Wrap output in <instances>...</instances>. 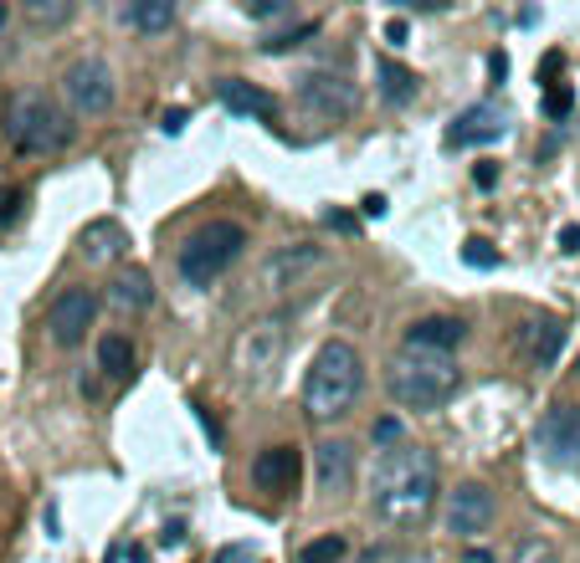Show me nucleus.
Returning <instances> with one entry per match:
<instances>
[{
    "mask_svg": "<svg viewBox=\"0 0 580 563\" xmlns=\"http://www.w3.org/2000/svg\"><path fill=\"white\" fill-rule=\"evenodd\" d=\"M437 498H442V466L416 441L391 446L376 462V471H370V513L386 528H416V523H427Z\"/></svg>",
    "mask_w": 580,
    "mask_h": 563,
    "instance_id": "nucleus-1",
    "label": "nucleus"
},
{
    "mask_svg": "<svg viewBox=\"0 0 580 563\" xmlns=\"http://www.w3.org/2000/svg\"><path fill=\"white\" fill-rule=\"evenodd\" d=\"M359 390H365V359H359L355 344L344 338H329L313 364H308V380H304V415L313 426H334L344 415L355 410Z\"/></svg>",
    "mask_w": 580,
    "mask_h": 563,
    "instance_id": "nucleus-2",
    "label": "nucleus"
},
{
    "mask_svg": "<svg viewBox=\"0 0 580 563\" xmlns=\"http://www.w3.org/2000/svg\"><path fill=\"white\" fill-rule=\"evenodd\" d=\"M386 390L401 410L431 415L452 405L462 390V364L452 354H416V348H401L391 364H386Z\"/></svg>",
    "mask_w": 580,
    "mask_h": 563,
    "instance_id": "nucleus-3",
    "label": "nucleus"
},
{
    "mask_svg": "<svg viewBox=\"0 0 580 563\" xmlns=\"http://www.w3.org/2000/svg\"><path fill=\"white\" fill-rule=\"evenodd\" d=\"M5 139L16 154H62L72 144V113L42 87H16L5 103Z\"/></svg>",
    "mask_w": 580,
    "mask_h": 563,
    "instance_id": "nucleus-4",
    "label": "nucleus"
},
{
    "mask_svg": "<svg viewBox=\"0 0 580 563\" xmlns=\"http://www.w3.org/2000/svg\"><path fill=\"white\" fill-rule=\"evenodd\" d=\"M247 256V226L241 220H205L201 231H190L175 251V272L190 287H211L222 282L232 266Z\"/></svg>",
    "mask_w": 580,
    "mask_h": 563,
    "instance_id": "nucleus-5",
    "label": "nucleus"
},
{
    "mask_svg": "<svg viewBox=\"0 0 580 563\" xmlns=\"http://www.w3.org/2000/svg\"><path fill=\"white\" fill-rule=\"evenodd\" d=\"M283 348H288V318H252L247 328L232 338V374L241 390H262L283 364Z\"/></svg>",
    "mask_w": 580,
    "mask_h": 563,
    "instance_id": "nucleus-6",
    "label": "nucleus"
},
{
    "mask_svg": "<svg viewBox=\"0 0 580 563\" xmlns=\"http://www.w3.org/2000/svg\"><path fill=\"white\" fill-rule=\"evenodd\" d=\"M62 103L68 113L78 118H103L114 103H119V77L103 57H78V62L62 72Z\"/></svg>",
    "mask_w": 580,
    "mask_h": 563,
    "instance_id": "nucleus-7",
    "label": "nucleus"
},
{
    "mask_svg": "<svg viewBox=\"0 0 580 563\" xmlns=\"http://www.w3.org/2000/svg\"><path fill=\"white\" fill-rule=\"evenodd\" d=\"M324 266V247H313V241H288V247H277L262 256L257 266V292L262 298H293L298 287H308V277Z\"/></svg>",
    "mask_w": 580,
    "mask_h": 563,
    "instance_id": "nucleus-8",
    "label": "nucleus"
},
{
    "mask_svg": "<svg viewBox=\"0 0 580 563\" xmlns=\"http://www.w3.org/2000/svg\"><path fill=\"white\" fill-rule=\"evenodd\" d=\"M534 451L540 462L555 466V471H580V405L570 399H555L540 426H534Z\"/></svg>",
    "mask_w": 580,
    "mask_h": 563,
    "instance_id": "nucleus-9",
    "label": "nucleus"
},
{
    "mask_svg": "<svg viewBox=\"0 0 580 563\" xmlns=\"http://www.w3.org/2000/svg\"><path fill=\"white\" fill-rule=\"evenodd\" d=\"M494 517H498V502L483 481H458V487L442 498V528L452 532L458 543L483 538V532L494 528Z\"/></svg>",
    "mask_w": 580,
    "mask_h": 563,
    "instance_id": "nucleus-10",
    "label": "nucleus"
},
{
    "mask_svg": "<svg viewBox=\"0 0 580 563\" xmlns=\"http://www.w3.org/2000/svg\"><path fill=\"white\" fill-rule=\"evenodd\" d=\"M298 103H304L313 118H324V123H340V118H355L359 108V87L334 72V67H313L298 77Z\"/></svg>",
    "mask_w": 580,
    "mask_h": 563,
    "instance_id": "nucleus-11",
    "label": "nucleus"
},
{
    "mask_svg": "<svg viewBox=\"0 0 580 563\" xmlns=\"http://www.w3.org/2000/svg\"><path fill=\"white\" fill-rule=\"evenodd\" d=\"M98 323V292L93 287H62L47 308V333L57 348H78Z\"/></svg>",
    "mask_w": 580,
    "mask_h": 563,
    "instance_id": "nucleus-12",
    "label": "nucleus"
},
{
    "mask_svg": "<svg viewBox=\"0 0 580 563\" xmlns=\"http://www.w3.org/2000/svg\"><path fill=\"white\" fill-rule=\"evenodd\" d=\"M509 133V108L504 103H473L447 123L442 144L447 149H478V144H498Z\"/></svg>",
    "mask_w": 580,
    "mask_h": 563,
    "instance_id": "nucleus-13",
    "label": "nucleus"
},
{
    "mask_svg": "<svg viewBox=\"0 0 580 563\" xmlns=\"http://www.w3.org/2000/svg\"><path fill=\"white\" fill-rule=\"evenodd\" d=\"M298 477H304V451L298 446L257 451V462H252L257 492H268V498H293V492H298Z\"/></svg>",
    "mask_w": 580,
    "mask_h": 563,
    "instance_id": "nucleus-14",
    "label": "nucleus"
},
{
    "mask_svg": "<svg viewBox=\"0 0 580 563\" xmlns=\"http://www.w3.org/2000/svg\"><path fill=\"white\" fill-rule=\"evenodd\" d=\"M129 231H123L119 220H108V216H98V220H87L83 231H78V256H83L87 266H119L123 256H129Z\"/></svg>",
    "mask_w": 580,
    "mask_h": 563,
    "instance_id": "nucleus-15",
    "label": "nucleus"
},
{
    "mask_svg": "<svg viewBox=\"0 0 580 563\" xmlns=\"http://www.w3.org/2000/svg\"><path fill=\"white\" fill-rule=\"evenodd\" d=\"M313 477H319V492L324 498H344L355 487V446L350 441H319L313 446Z\"/></svg>",
    "mask_w": 580,
    "mask_h": 563,
    "instance_id": "nucleus-16",
    "label": "nucleus"
},
{
    "mask_svg": "<svg viewBox=\"0 0 580 563\" xmlns=\"http://www.w3.org/2000/svg\"><path fill=\"white\" fill-rule=\"evenodd\" d=\"M462 338H467V323L452 313H431V318H416L406 328V348L416 354H458Z\"/></svg>",
    "mask_w": 580,
    "mask_h": 563,
    "instance_id": "nucleus-17",
    "label": "nucleus"
},
{
    "mask_svg": "<svg viewBox=\"0 0 580 563\" xmlns=\"http://www.w3.org/2000/svg\"><path fill=\"white\" fill-rule=\"evenodd\" d=\"M216 103L237 118H262V123H273L277 118V98L268 93V87L247 83V77H222V83H216Z\"/></svg>",
    "mask_w": 580,
    "mask_h": 563,
    "instance_id": "nucleus-18",
    "label": "nucleus"
},
{
    "mask_svg": "<svg viewBox=\"0 0 580 563\" xmlns=\"http://www.w3.org/2000/svg\"><path fill=\"white\" fill-rule=\"evenodd\" d=\"M565 338H570V328H565L560 318H530V323L519 328V348H524V359H530L534 369L555 364L565 354Z\"/></svg>",
    "mask_w": 580,
    "mask_h": 563,
    "instance_id": "nucleus-19",
    "label": "nucleus"
},
{
    "mask_svg": "<svg viewBox=\"0 0 580 563\" xmlns=\"http://www.w3.org/2000/svg\"><path fill=\"white\" fill-rule=\"evenodd\" d=\"M108 302L119 308V313H144L154 308V282L144 266H119L114 282H108Z\"/></svg>",
    "mask_w": 580,
    "mask_h": 563,
    "instance_id": "nucleus-20",
    "label": "nucleus"
},
{
    "mask_svg": "<svg viewBox=\"0 0 580 563\" xmlns=\"http://www.w3.org/2000/svg\"><path fill=\"white\" fill-rule=\"evenodd\" d=\"M376 93L391 103V108H406V103H416V93H422V77H416L406 62H395V57H376Z\"/></svg>",
    "mask_w": 580,
    "mask_h": 563,
    "instance_id": "nucleus-21",
    "label": "nucleus"
},
{
    "mask_svg": "<svg viewBox=\"0 0 580 563\" xmlns=\"http://www.w3.org/2000/svg\"><path fill=\"white\" fill-rule=\"evenodd\" d=\"M123 26H134L144 36H159L175 26V0H134L123 5Z\"/></svg>",
    "mask_w": 580,
    "mask_h": 563,
    "instance_id": "nucleus-22",
    "label": "nucleus"
},
{
    "mask_svg": "<svg viewBox=\"0 0 580 563\" xmlns=\"http://www.w3.org/2000/svg\"><path fill=\"white\" fill-rule=\"evenodd\" d=\"M98 369H103V380H129L134 374V344H129V333H103Z\"/></svg>",
    "mask_w": 580,
    "mask_h": 563,
    "instance_id": "nucleus-23",
    "label": "nucleus"
},
{
    "mask_svg": "<svg viewBox=\"0 0 580 563\" xmlns=\"http://www.w3.org/2000/svg\"><path fill=\"white\" fill-rule=\"evenodd\" d=\"M344 553H350V543H344L340 532H324V538H313V543L298 548V563H340Z\"/></svg>",
    "mask_w": 580,
    "mask_h": 563,
    "instance_id": "nucleus-24",
    "label": "nucleus"
},
{
    "mask_svg": "<svg viewBox=\"0 0 580 563\" xmlns=\"http://www.w3.org/2000/svg\"><path fill=\"white\" fill-rule=\"evenodd\" d=\"M26 16H32L36 26H68V21L78 16V5H72V0H26Z\"/></svg>",
    "mask_w": 580,
    "mask_h": 563,
    "instance_id": "nucleus-25",
    "label": "nucleus"
},
{
    "mask_svg": "<svg viewBox=\"0 0 580 563\" xmlns=\"http://www.w3.org/2000/svg\"><path fill=\"white\" fill-rule=\"evenodd\" d=\"M509 563H560V553H555L549 538H519L513 553H509Z\"/></svg>",
    "mask_w": 580,
    "mask_h": 563,
    "instance_id": "nucleus-26",
    "label": "nucleus"
},
{
    "mask_svg": "<svg viewBox=\"0 0 580 563\" xmlns=\"http://www.w3.org/2000/svg\"><path fill=\"white\" fill-rule=\"evenodd\" d=\"M26 184H5V190H0V231H11V226H16L21 216H26Z\"/></svg>",
    "mask_w": 580,
    "mask_h": 563,
    "instance_id": "nucleus-27",
    "label": "nucleus"
},
{
    "mask_svg": "<svg viewBox=\"0 0 580 563\" xmlns=\"http://www.w3.org/2000/svg\"><path fill=\"white\" fill-rule=\"evenodd\" d=\"M462 262L473 266V272H494L498 247H494V241H483V236H467V241H462Z\"/></svg>",
    "mask_w": 580,
    "mask_h": 563,
    "instance_id": "nucleus-28",
    "label": "nucleus"
},
{
    "mask_svg": "<svg viewBox=\"0 0 580 563\" xmlns=\"http://www.w3.org/2000/svg\"><path fill=\"white\" fill-rule=\"evenodd\" d=\"M313 32H319V21H304V26H293V32H283V36H268V41H262V51H268V57H277V51H293V47H304Z\"/></svg>",
    "mask_w": 580,
    "mask_h": 563,
    "instance_id": "nucleus-29",
    "label": "nucleus"
},
{
    "mask_svg": "<svg viewBox=\"0 0 580 563\" xmlns=\"http://www.w3.org/2000/svg\"><path fill=\"white\" fill-rule=\"evenodd\" d=\"M241 16H252V21H277V16H288V0H247V5H241Z\"/></svg>",
    "mask_w": 580,
    "mask_h": 563,
    "instance_id": "nucleus-30",
    "label": "nucleus"
},
{
    "mask_svg": "<svg viewBox=\"0 0 580 563\" xmlns=\"http://www.w3.org/2000/svg\"><path fill=\"white\" fill-rule=\"evenodd\" d=\"M370 441H376V446H401V420H395V415H386V420H376V431H370Z\"/></svg>",
    "mask_w": 580,
    "mask_h": 563,
    "instance_id": "nucleus-31",
    "label": "nucleus"
},
{
    "mask_svg": "<svg viewBox=\"0 0 580 563\" xmlns=\"http://www.w3.org/2000/svg\"><path fill=\"white\" fill-rule=\"evenodd\" d=\"M570 108H576V93H570V87H549L545 113H549V118H565V113H570Z\"/></svg>",
    "mask_w": 580,
    "mask_h": 563,
    "instance_id": "nucleus-32",
    "label": "nucleus"
},
{
    "mask_svg": "<svg viewBox=\"0 0 580 563\" xmlns=\"http://www.w3.org/2000/svg\"><path fill=\"white\" fill-rule=\"evenodd\" d=\"M186 123H190V113H186V108H170V113L159 118V129L170 133V139H175V133H186Z\"/></svg>",
    "mask_w": 580,
    "mask_h": 563,
    "instance_id": "nucleus-33",
    "label": "nucleus"
},
{
    "mask_svg": "<svg viewBox=\"0 0 580 563\" xmlns=\"http://www.w3.org/2000/svg\"><path fill=\"white\" fill-rule=\"evenodd\" d=\"M473 184H478V190H494V184H498V169L494 165H478V169H473Z\"/></svg>",
    "mask_w": 580,
    "mask_h": 563,
    "instance_id": "nucleus-34",
    "label": "nucleus"
},
{
    "mask_svg": "<svg viewBox=\"0 0 580 563\" xmlns=\"http://www.w3.org/2000/svg\"><path fill=\"white\" fill-rule=\"evenodd\" d=\"M560 251H565V256H576V251H580V226H565V231H560Z\"/></svg>",
    "mask_w": 580,
    "mask_h": 563,
    "instance_id": "nucleus-35",
    "label": "nucleus"
},
{
    "mask_svg": "<svg viewBox=\"0 0 580 563\" xmlns=\"http://www.w3.org/2000/svg\"><path fill=\"white\" fill-rule=\"evenodd\" d=\"M386 41H391V47H406V21H386Z\"/></svg>",
    "mask_w": 580,
    "mask_h": 563,
    "instance_id": "nucleus-36",
    "label": "nucleus"
},
{
    "mask_svg": "<svg viewBox=\"0 0 580 563\" xmlns=\"http://www.w3.org/2000/svg\"><path fill=\"white\" fill-rule=\"evenodd\" d=\"M329 226H334V231H344V236H350V231H355V216H344V211H329Z\"/></svg>",
    "mask_w": 580,
    "mask_h": 563,
    "instance_id": "nucleus-37",
    "label": "nucleus"
},
{
    "mask_svg": "<svg viewBox=\"0 0 580 563\" xmlns=\"http://www.w3.org/2000/svg\"><path fill=\"white\" fill-rule=\"evenodd\" d=\"M359 211H365V216H386V195H365L359 200Z\"/></svg>",
    "mask_w": 580,
    "mask_h": 563,
    "instance_id": "nucleus-38",
    "label": "nucleus"
},
{
    "mask_svg": "<svg viewBox=\"0 0 580 563\" xmlns=\"http://www.w3.org/2000/svg\"><path fill=\"white\" fill-rule=\"evenodd\" d=\"M488 72H494V77H504V72H509V57H504V51H494V57H488Z\"/></svg>",
    "mask_w": 580,
    "mask_h": 563,
    "instance_id": "nucleus-39",
    "label": "nucleus"
},
{
    "mask_svg": "<svg viewBox=\"0 0 580 563\" xmlns=\"http://www.w3.org/2000/svg\"><path fill=\"white\" fill-rule=\"evenodd\" d=\"M395 563H437V559H427V553H411V559H395Z\"/></svg>",
    "mask_w": 580,
    "mask_h": 563,
    "instance_id": "nucleus-40",
    "label": "nucleus"
},
{
    "mask_svg": "<svg viewBox=\"0 0 580 563\" xmlns=\"http://www.w3.org/2000/svg\"><path fill=\"white\" fill-rule=\"evenodd\" d=\"M5 21H11V11H5V5H0V26H5Z\"/></svg>",
    "mask_w": 580,
    "mask_h": 563,
    "instance_id": "nucleus-41",
    "label": "nucleus"
}]
</instances>
